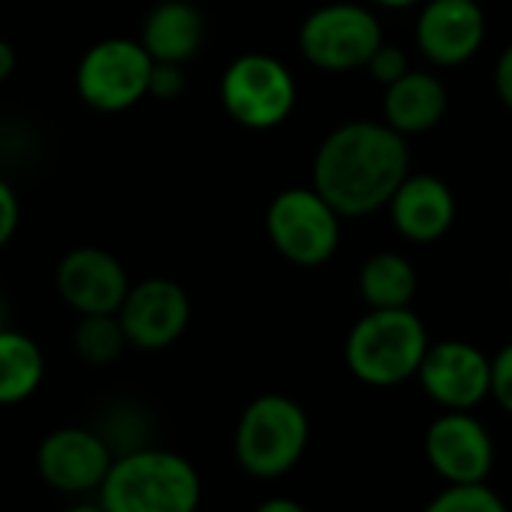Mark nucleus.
Listing matches in <instances>:
<instances>
[{"instance_id":"nucleus-13","label":"nucleus","mask_w":512,"mask_h":512,"mask_svg":"<svg viewBox=\"0 0 512 512\" xmlns=\"http://www.w3.org/2000/svg\"><path fill=\"white\" fill-rule=\"evenodd\" d=\"M485 31L479 0H425L416 16V49L434 67H461L479 55Z\"/></svg>"},{"instance_id":"nucleus-21","label":"nucleus","mask_w":512,"mask_h":512,"mask_svg":"<svg viewBox=\"0 0 512 512\" xmlns=\"http://www.w3.org/2000/svg\"><path fill=\"white\" fill-rule=\"evenodd\" d=\"M422 512H509L503 497L488 488L485 482L470 485H446L440 494H434Z\"/></svg>"},{"instance_id":"nucleus-16","label":"nucleus","mask_w":512,"mask_h":512,"mask_svg":"<svg viewBox=\"0 0 512 512\" xmlns=\"http://www.w3.org/2000/svg\"><path fill=\"white\" fill-rule=\"evenodd\" d=\"M205 19L193 0H160L142 22L139 43L160 64H187L199 55Z\"/></svg>"},{"instance_id":"nucleus-12","label":"nucleus","mask_w":512,"mask_h":512,"mask_svg":"<svg viewBox=\"0 0 512 512\" xmlns=\"http://www.w3.org/2000/svg\"><path fill=\"white\" fill-rule=\"evenodd\" d=\"M118 317L130 347L166 350L190 326V296L169 278H148L130 287Z\"/></svg>"},{"instance_id":"nucleus-30","label":"nucleus","mask_w":512,"mask_h":512,"mask_svg":"<svg viewBox=\"0 0 512 512\" xmlns=\"http://www.w3.org/2000/svg\"><path fill=\"white\" fill-rule=\"evenodd\" d=\"M64 512H106V509L100 503H76V506H70Z\"/></svg>"},{"instance_id":"nucleus-24","label":"nucleus","mask_w":512,"mask_h":512,"mask_svg":"<svg viewBox=\"0 0 512 512\" xmlns=\"http://www.w3.org/2000/svg\"><path fill=\"white\" fill-rule=\"evenodd\" d=\"M187 88L184 79V64H154L151 73V97L157 100H178Z\"/></svg>"},{"instance_id":"nucleus-7","label":"nucleus","mask_w":512,"mask_h":512,"mask_svg":"<svg viewBox=\"0 0 512 512\" xmlns=\"http://www.w3.org/2000/svg\"><path fill=\"white\" fill-rule=\"evenodd\" d=\"M383 43V25L374 10L350 0L317 7L299 28L302 58L326 73L365 70Z\"/></svg>"},{"instance_id":"nucleus-25","label":"nucleus","mask_w":512,"mask_h":512,"mask_svg":"<svg viewBox=\"0 0 512 512\" xmlns=\"http://www.w3.org/2000/svg\"><path fill=\"white\" fill-rule=\"evenodd\" d=\"M19 217H22V205L16 190L0 178V247H7L10 238L19 229Z\"/></svg>"},{"instance_id":"nucleus-9","label":"nucleus","mask_w":512,"mask_h":512,"mask_svg":"<svg viewBox=\"0 0 512 512\" xmlns=\"http://www.w3.org/2000/svg\"><path fill=\"white\" fill-rule=\"evenodd\" d=\"M422 449L446 485L485 482L494 470V440L470 410H443L431 419Z\"/></svg>"},{"instance_id":"nucleus-2","label":"nucleus","mask_w":512,"mask_h":512,"mask_svg":"<svg viewBox=\"0 0 512 512\" xmlns=\"http://www.w3.org/2000/svg\"><path fill=\"white\" fill-rule=\"evenodd\" d=\"M199 503V470L172 449L139 446L124 452L100 485L106 512H196Z\"/></svg>"},{"instance_id":"nucleus-15","label":"nucleus","mask_w":512,"mask_h":512,"mask_svg":"<svg viewBox=\"0 0 512 512\" xmlns=\"http://www.w3.org/2000/svg\"><path fill=\"white\" fill-rule=\"evenodd\" d=\"M386 208L395 232L413 244H431L455 223V196L449 184L428 172H410Z\"/></svg>"},{"instance_id":"nucleus-26","label":"nucleus","mask_w":512,"mask_h":512,"mask_svg":"<svg viewBox=\"0 0 512 512\" xmlns=\"http://www.w3.org/2000/svg\"><path fill=\"white\" fill-rule=\"evenodd\" d=\"M494 91L497 100L512 112V43L494 61Z\"/></svg>"},{"instance_id":"nucleus-17","label":"nucleus","mask_w":512,"mask_h":512,"mask_svg":"<svg viewBox=\"0 0 512 512\" xmlns=\"http://www.w3.org/2000/svg\"><path fill=\"white\" fill-rule=\"evenodd\" d=\"M446 85L428 70H410L383 88V121L401 136H422L446 115Z\"/></svg>"},{"instance_id":"nucleus-20","label":"nucleus","mask_w":512,"mask_h":512,"mask_svg":"<svg viewBox=\"0 0 512 512\" xmlns=\"http://www.w3.org/2000/svg\"><path fill=\"white\" fill-rule=\"evenodd\" d=\"M73 341H76V353L88 365H109L127 347V335L118 314H85L76 326Z\"/></svg>"},{"instance_id":"nucleus-10","label":"nucleus","mask_w":512,"mask_h":512,"mask_svg":"<svg viewBox=\"0 0 512 512\" xmlns=\"http://www.w3.org/2000/svg\"><path fill=\"white\" fill-rule=\"evenodd\" d=\"M416 380L437 407L476 410L491 398V356L470 341L446 338L428 347Z\"/></svg>"},{"instance_id":"nucleus-19","label":"nucleus","mask_w":512,"mask_h":512,"mask_svg":"<svg viewBox=\"0 0 512 512\" xmlns=\"http://www.w3.org/2000/svg\"><path fill=\"white\" fill-rule=\"evenodd\" d=\"M46 374L43 350L34 338L16 329L0 332V407L28 401Z\"/></svg>"},{"instance_id":"nucleus-8","label":"nucleus","mask_w":512,"mask_h":512,"mask_svg":"<svg viewBox=\"0 0 512 512\" xmlns=\"http://www.w3.org/2000/svg\"><path fill=\"white\" fill-rule=\"evenodd\" d=\"M154 58L139 40L109 37L94 43L76 70L79 97L97 112H127L151 97Z\"/></svg>"},{"instance_id":"nucleus-31","label":"nucleus","mask_w":512,"mask_h":512,"mask_svg":"<svg viewBox=\"0 0 512 512\" xmlns=\"http://www.w3.org/2000/svg\"><path fill=\"white\" fill-rule=\"evenodd\" d=\"M4 329H10V326H7V308H4V302H0V332Z\"/></svg>"},{"instance_id":"nucleus-27","label":"nucleus","mask_w":512,"mask_h":512,"mask_svg":"<svg viewBox=\"0 0 512 512\" xmlns=\"http://www.w3.org/2000/svg\"><path fill=\"white\" fill-rule=\"evenodd\" d=\"M253 512H308V506L293 500V497H269V500H263L260 506H256Z\"/></svg>"},{"instance_id":"nucleus-29","label":"nucleus","mask_w":512,"mask_h":512,"mask_svg":"<svg viewBox=\"0 0 512 512\" xmlns=\"http://www.w3.org/2000/svg\"><path fill=\"white\" fill-rule=\"evenodd\" d=\"M377 7H383V10H413V7H422L425 0H374Z\"/></svg>"},{"instance_id":"nucleus-11","label":"nucleus","mask_w":512,"mask_h":512,"mask_svg":"<svg viewBox=\"0 0 512 512\" xmlns=\"http://www.w3.org/2000/svg\"><path fill=\"white\" fill-rule=\"evenodd\" d=\"M115 452L100 431L67 425L43 437L37 446V470L46 485L64 494L100 491L112 470Z\"/></svg>"},{"instance_id":"nucleus-4","label":"nucleus","mask_w":512,"mask_h":512,"mask_svg":"<svg viewBox=\"0 0 512 512\" xmlns=\"http://www.w3.org/2000/svg\"><path fill=\"white\" fill-rule=\"evenodd\" d=\"M311 443V419L305 407L281 392L253 398L235 425L232 452L253 479H281L290 473Z\"/></svg>"},{"instance_id":"nucleus-5","label":"nucleus","mask_w":512,"mask_h":512,"mask_svg":"<svg viewBox=\"0 0 512 512\" xmlns=\"http://www.w3.org/2000/svg\"><path fill=\"white\" fill-rule=\"evenodd\" d=\"M266 232L287 263L317 269L341 244V211L314 184L287 187L266 208Z\"/></svg>"},{"instance_id":"nucleus-22","label":"nucleus","mask_w":512,"mask_h":512,"mask_svg":"<svg viewBox=\"0 0 512 512\" xmlns=\"http://www.w3.org/2000/svg\"><path fill=\"white\" fill-rule=\"evenodd\" d=\"M365 70H368V76H371L377 85L389 88V85H395L401 76H407L413 67H410V58H407V52H404L401 46L383 43V46L371 55V61H368Z\"/></svg>"},{"instance_id":"nucleus-1","label":"nucleus","mask_w":512,"mask_h":512,"mask_svg":"<svg viewBox=\"0 0 512 512\" xmlns=\"http://www.w3.org/2000/svg\"><path fill=\"white\" fill-rule=\"evenodd\" d=\"M407 175V136L392 130L383 118H356L338 124L320 142L311 184L341 211V217H365L386 208Z\"/></svg>"},{"instance_id":"nucleus-18","label":"nucleus","mask_w":512,"mask_h":512,"mask_svg":"<svg viewBox=\"0 0 512 512\" xmlns=\"http://www.w3.org/2000/svg\"><path fill=\"white\" fill-rule=\"evenodd\" d=\"M416 269L404 253H371L359 269V296L368 308H410L416 299Z\"/></svg>"},{"instance_id":"nucleus-23","label":"nucleus","mask_w":512,"mask_h":512,"mask_svg":"<svg viewBox=\"0 0 512 512\" xmlns=\"http://www.w3.org/2000/svg\"><path fill=\"white\" fill-rule=\"evenodd\" d=\"M491 398L512 416V341L491 356Z\"/></svg>"},{"instance_id":"nucleus-3","label":"nucleus","mask_w":512,"mask_h":512,"mask_svg":"<svg viewBox=\"0 0 512 512\" xmlns=\"http://www.w3.org/2000/svg\"><path fill=\"white\" fill-rule=\"evenodd\" d=\"M428 347V329L413 308H368L347 335L344 359L359 383L392 389L419 374Z\"/></svg>"},{"instance_id":"nucleus-6","label":"nucleus","mask_w":512,"mask_h":512,"mask_svg":"<svg viewBox=\"0 0 512 512\" xmlns=\"http://www.w3.org/2000/svg\"><path fill=\"white\" fill-rule=\"evenodd\" d=\"M299 100V88L284 61L266 52L238 55L220 76V103L244 130L281 127Z\"/></svg>"},{"instance_id":"nucleus-28","label":"nucleus","mask_w":512,"mask_h":512,"mask_svg":"<svg viewBox=\"0 0 512 512\" xmlns=\"http://www.w3.org/2000/svg\"><path fill=\"white\" fill-rule=\"evenodd\" d=\"M16 73V49L13 43L0 40V82H7Z\"/></svg>"},{"instance_id":"nucleus-14","label":"nucleus","mask_w":512,"mask_h":512,"mask_svg":"<svg viewBox=\"0 0 512 512\" xmlns=\"http://www.w3.org/2000/svg\"><path fill=\"white\" fill-rule=\"evenodd\" d=\"M55 287L76 314H118L130 278L118 256L103 247H76L58 263Z\"/></svg>"}]
</instances>
